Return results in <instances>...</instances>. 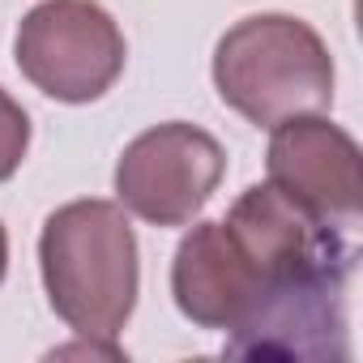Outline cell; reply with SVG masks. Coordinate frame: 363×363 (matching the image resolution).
Here are the masks:
<instances>
[{"instance_id": "cell-1", "label": "cell", "mask_w": 363, "mask_h": 363, "mask_svg": "<svg viewBox=\"0 0 363 363\" xmlns=\"http://www.w3.org/2000/svg\"><path fill=\"white\" fill-rule=\"evenodd\" d=\"M39 269L56 316L111 350L137 308V235L116 201L86 197L60 206L39 235Z\"/></svg>"}, {"instance_id": "cell-2", "label": "cell", "mask_w": 363, "mask_h": 363, "mask_svg": "<svg viewBox=\"0 0 363 363\" xmlns=\"http://www.w3.org/2000/svg\"><path fill=\"white\" fill-rule=\"evenodd\" d=\"M214 86L231 111L257 128H274L333 103V56L308 22L291 13H257L218 39Z\"/></svg>"}, {"instance_id": "cell-3", "label": "cell", "mask_w": 363, "mask_h": 363, "mask_svg": "<svg viewBox=\"0 0 363 363\" xmlns=\"http://www.w3.org/2000/svg\"><path fill=\"white\" fill-rule=\"evenodd\" d=\"M18 69L56 103H94L124 73V35L94 0H43L18 26Z\"/></svg>"}, {"instance_id": "cell-4", "label": "cell", "mask_w": 363, "mask_h": 363, "mask_svg": "<svg viewBox=\"0 0 363 363\" xmlns=\"http://www.w3.org/2000/svg\"><path fill=\"white\" fill-rule=\"evenodd\" d=\"M227 171L223 145L184 120L154 124L133 137L116 162L120 206L154 227H189Z\"/></svg>"}, {"instance_id": "cell-5", "label": "cell", "mask_w": 363, "mask_h": 363, "mask_svg": "<svg viewBox=\"0 0 363 363\" xmlns=\"http://www.w3.org/2000/svg\"><path fill=\"white\" fill-rule=\"evenodd\" d=\"M269 184L325 227L350 231L363 206V158L346 128L312 116L274 124L269 137Z\"/></svg>"}, {"instance_id": "cell-6", "label": "cell", "mask_w": 363, "mask_h": 363, "mask_svg": "<svg viewBox=\"0 0 363 363\" xmlns=\"http://www.w3.org/2000/svg\"><path fill=\"white\" fill-rule=\"evenodd\" d=\"M171 295L193 325L235 333L265 303L269 282L235 244L227 223H197L175 248Z\"/></svg>"}, {"instance_id": "cell-7", "label": "cell", "mask_w": 363, "mask_h": 363, "mask_svg": "<svg viewBox=\"0 0 363 363\" xmlns=\"http://www.w3.org/2000/svg\"><path fill=\"white\" fill-rule=\"evenodd\" d=\"M30 150V116L22 111V103L0 86V179H13L22 158Z\"/></svg>"}, {"instance_id": "cell-8", "label": "cell", "mask_w": 363, "mask_h": 363, "mask_svg": "<svg viewBox=\"0 0 363 363\" xmlns=\"http://www.w3.org/2000/svg\"><path fill=\"white\" fill-rule=\"evenodd\" d=\"M5 269H9V235L0 227V282H5Z\"/></svg>"}]
</instances>
